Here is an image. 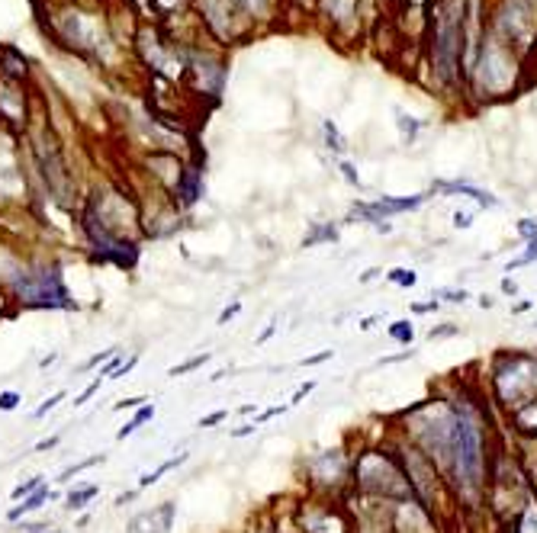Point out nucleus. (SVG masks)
<instances>
[{"mask_svg": "<svg viewBox=\"0 0 537 533\" xmlns=\"http://www.w3.org/2000/svg\"><path fill=\"white\" fill-rule=\"evenodd\" d=\"M489 443H486V411L470 399H453L451 424V459H447V485L467 508H480L489 488Z\"/></svg>", "mask_w": 537, "mask_h": 533, "instance_id": "f257e3e1", "label": "nucleus"}, {"mask_svg": "<svg viewBox=\"0 0 537 533\" xmlns=\"http://www.w3.org/2000/svg\"><path fill=\"white\" fill-rule=\"evenodd\" d=\"M351 482L357 492H363L373 501H383V505L412 501L405 472L390 450H363L361 457L351 459Z\"/></svg>", "mask_w": 537, "mask_h": 533, "instance_id": "f03ea898", "label": "nucleus"}, {"mask_svg": "<svg viewBox=\"0 0 537 533\" xmlns=\"http://www.w3.org/2000/svg\"><path fill=\"white\" fill-rule=\"evenodd\" d=\"M492 399L505 411H518L524 405L537 402V353L505 350L492 360Z\"/></svg>", "mask_w": 537, "mask_h": 533, "instance_id": "7ed1b4c3", "label": "nucleus"}, {"mask_svg": "<svg viewBox=\"0 0 537 533\" xmlns=\"http://www.w3.org/2000/svg\"><path fill=\"white\" fill-rule=\"evenodd\" d=\"M7 286L26 309H77L58 263H23L16 273H7Z\"/></svg>", "mask_w": 537, "mask_h": 533, "instance_id": "20e7f679", "label": "nucleus"}, {"mask_svg": "<svg viewBox=\"0 0 537 533\" xmlns=\"http://www.w3.org/2000/svg\"><path fill=\"white\" fill-rule=\"evenodd\" d=\"M460 20H463V0H447L438 16V35H434V58H438V74L444 81L453 77L457 55H460Z\"/></svg>", "mask_w": 537, "mask_h": 533, "instance_id": "39448f33", "label": "nucleus"}, {"mask_svg": "<svg viewBox=\"0 0 537 533\" xmlns=\"http://www.w3.org/2000/svg\"><path fill=\"white\" fill-rule=\"evenodd\" d=\"M84 235H87V241H91V251L100 263H116L123 270H132L135 260H139V244L126 241L123 235L106 231L91 212L84 215Z\"/></svg>", "mask_w": 537, "mask_h": 533, "instance_id": "423d86ee", "label": "nucleus"}, {"mask_svg": "<svg viewBox=\"0 0 537 533\" xmlns=\"http://www.w3.org/2000/svg\"><path fill=\"white\" fill-rule=\"evenodd\" d=\"M174 517H177V505H174V501H161V505L152 508V511L135 514V517L129 520L126 533H171Z\"/></svg>", "mask_w": 537, "mask_h": 533, "instance_id": "0eeeda50", "label": "nucleus"}, {"mask_svg": "<svg viewBox=\"0 0 537 533\" xmlns=\"http://www.w3.org/2000/svg\"><path fill=\"white\" fill-rule=\"evenodd\" d=\"M174 193L181 196L183 206H190V202L200 200V196H203V177H200V171H196V167H187V171L177 173V187H174Z\"/></svg>", "mask_w": 537, "mask_h": 533, "instance_id": "6e6552de", "label": "nucleus"}, {"mask_svg": "<svg viewBox=\"0 0 537 533\" xmlns=\"http://www.w3.org/2000/svg\"><path fill=\"white\" fill-rule=\"evenodd\" d=\"M49 498H52V492H49V488H45V485H43L39 492H33V495H29V498H23V505H13V508H10V511H7V520H20L23 514L39 511V508H43Z\"/></svg>", "mask_w": 537, "mask_h": 533, "instance_id": "1a4fd4ad", "label": "nucleus"}, {"mask_svg": "<svg viewBox=\"0 0 537 533\" xmlns=\"http://www.w3.org/2000/svg\"><path fill=\"white\" fill-rule=\"evenodd\" d=\"M97 495H100L97 485H81V488H74V492L64 498V508H68V511H81V508H87Z\"/></svg>", "mask_w": 537, "mask_h": 533, "instance_id": "9d476101", "label": "nucleus"}, {"mask_svg": "<svg viewBox=\"0 0 537 533\" xmlns=\"http://www.w3.org/2000/svg\"><path fill=\"white\" fill-rule=\"evenodd\" d=\"M152 418H154V405H142V408H135V418H132V421H126L123 428L116 430V440H126V437H132L135 430H139L145 421H152Z\"/></svg>", "mask_w": 537, "mask_h": 533, "instance_id": "9b49d317", "label": "nucleus"}, {"mask_svg": "<svg viewBox=\"0 0 537 533\" xmlns=\"http://www.w3.org/2000/svg\"><path fill=\"white\" fill-rule=\"evenodd\" d=\"M181 463H187V453H181V457H171V459H164V463H161V466H158V469H154V472H145V476L139 478V492H142V488H152V485L158 482V478L164 476V472L177 469V466H181Z\"/></svg>", "mask_w": 537, "mask_h": 533, "instance_id": "f8f14e48", "label": "nucleus"}, {"mask_svg": "<svg viewBox=\"0 0 537 533\" xmlns=\"http://www.w3.org/2000/svg\"><path fill=\"white\" fill-rule=\"evenodd\" d=\"M328 241H338V229L332 225V222H325V225H315V229L303 238V248H315V244H328Z\"/></svg>", "mask_w": 537, "mask_h": 533, "instance_id": "ddd939ff", "label": "nucleus"}, {"mask_svg": "<svg viewBox=\"0 0 537 533\" xmlns=\"http://www.w3.org/2000/svg\"><path fill=\"white\" fill-rule=\"evenodd\" d=\"M386 334H390V340H396V344L409 347L412 340H415V328H412V321H392L390 328H386Z\"/></svg>", "mask_w": 537, "mask_h": 533, "instance_id": "4468645a", "label": "nucleus"}, {"mask_svg": "<svg viewBox=\"0 0 537 533\" xmlns=\"http://www.w3.org/2000/svg\"><path fill=\"white\" fill-rule=\"evenodd\" d=\"M97 463H106V457H103V453H94V457H87V459H81V463L68 466V469L62 472V482H71V478H74L77 472H84V469H91V466H97Z\"/></svg>", "mask_w": 537, "mask_h": 533, "instance_id": "2eb2a0df", "label": "nucleus"}, {"mask_svg": "<svg viewBox=\"0 0 537 533\" xmlns=\"http://www.w3.org/2000/svg\"><path fill=\"white\" fill-rule=\"evenodd\" d=\"M386 280H390L392 286H402V290H409V286L419 283V273H415V270H405V267H396V270L386 273Z\"/></svg>", "mask_w": 537, "mask_h": 533, "instance_id": "dca6fc26", "label": "nucleus"}, {"mask_svg": "<svg viewBox=\"0 0 537 533\" xmlns=\"http://www.w3.org/2000/svg\"><path fill=\"white\" fill-rule=\"evenodd\" d=\"M39 488H43V476H33V478H26V482L16 485L13 492H10V498H13V501H23V498H29L33 492H39Z\"/></svg>", "mask_w": 537, "mask_h": 533, "instance_id": "f3484780", "label": "nucleus"}, {"mask_svg": "<svg viewBox=\"0 0 537 533\" xmlns=\"http://www.w3.org/2000/svg\"><path fill=\"white\" fill-rule=\"evenodd\" d=\"M203 363H210V353H196L193 360L181 363V367H171V373H168V376H183V373H193V369H200Z\"/></svg>", "mask_w": 537, "mask_h": 533, "instance_id": "a211bd4d", "label": "nucleus"}, {"mask_svg": "<svg viewBox=\"0 0 537 533\" xmlns=\"http://www.w3.org/2000/svg\"><path fill=\"white\" fill-rule=\"evenodd\" d=\"M534 260H537V238H531V241H528V251H524V254L518 257V260H511V263H509V273H511V270H518V267H528V263H534Z\"/></svg>", "mask_w": 537, "mask_h": 533, "instance_id": "6ab92c4d", "label": "nucleus"}, {"mask_svg": "<svg viewBox=\"0 0 537 533\" xmlns=\"http://www.w3.org/2000/svg\"><path fill=\"white\" fill-rule=\"evenodd\" d=\"M62 402H64V389H62V392H55V395H49V399H45V402L33 411V418H45V415H49V411H55Z\"/></svg>", "mask_w": 537, "mask_h": 533, "instance_id": "aec40b11", "label": "nucleus"}, {"mask_svg": "<svg viewBox=\"0 0 537 533\" xmlns=\"http://www.w3.org/2000/svg\"><path fill=\"white\" fill-rule=\"evenodd\" d=\"M20 402H23V395L13 392V389H4V392H0V411H16Z\"/></svg>", "mask_w": 537, "mask_h": 533, "instance_id": "412c9836", "label": "nucleus"}, {"mask_svg": "<svg viewBox=\"0 0 537 533\" xmlns=\"http://www.w3.org/2000/svg\"><path fill=\"white\" fill-rule=\"evenodd\" d=\"M431 299H447V302L460 305V302H467V299H470V292L467 290H434Z\"/></svg>", "mask_w": 537, "mask_h": 533, "instance_id": "4be33fe9", "label": "nucleus"}, {"mask_svg": "<svg viewBox=\"0 0 537 533\" xmlns=\"http://www.w3.org/2000/svg\"><path fill=\"white\" fill-rule=\"evenodd\" d=\"M238 312H242V299H235V302H232V305H225L222 312H219V321H216V325H229V321L235 319Z\"/></svg>", "mask_w": 537, "mask_h": 533, "instance_id": "5701e85b", "label": "nucleus"}, {"mask_svg": "<svg viewBox=\"0 0 537 533\" xmlns=\"http://www.w3.org/2000/svg\"><path fill=\"white\" fill-rule=\"evenodd\" d=\"M457 331H460V328L453 325V321H447V325H441V328H431V331H428V338H431V340H438V338H453Z\"/></svg>", "mask_w": 537, "mask_h": 533, "instance_id": "b1692460", "label": "nucleus"}, {"mask_svg": "<svg viewBox=\"0 0 537 533\" xmlns=\"http://www.w3.org/2000/svg\"><path fill=\"white\" fill-rule=\"evenodd\" d=\"M518 235H521L524 241L537 238V222H534V219H521V222H518Z\"/></svg>", "mask_w": 537, "mask_h": 533, "instance_id": "393cba45", "label": "nucleus"}, {"mask_svg": "<svg viewBox=\"0 0 537 533\" xmlns=\"http://www.w3.org/2000/svg\"><path fill=\"white\" fill-rule=\"evenodd\" d=\"M148 399H142V395H135V399H119L116 405H113V411H126V408H142Z\"/></svg>", "mask_w": 537, "mask_h": 533, "instance_id": "a878e982", "label": "nucleus"}, {"mask_svg": "<svg viewBox=\"0 0 537 533\" xmlns=\"http://www.w3.org/2000/svg\"><path fill=\"white\" fill-rule=\"evenodd\" d=\"M100 386H103V379H100V376H97V379H94L91 386H87L84 392H81V395H77V399H74V405H84V402H87V399H91L94 392H100Z\"/></svg>", "mask_w": 537, "mask_h": 533, "instance_id": "bb28decb", "label": "nucleus"}, {"mask_svg": "<svg viewBox=\"0 0 537 533\" xmlns=\"http://www.w3.org/2000/svg\"><path fill=\"white\" fill-rule=\"evenodd\" d=\"M470 225H473V212H460L457 209L453 212V229H470Z\"/></svg>", "mask_w": 537, "mask_h": 533, "instance_id": "cd10ccee", "label": "nucleus"}, {"mask_svg": "<svg viewBox=\"0 0 537 533\" xmlns=\"http://www.w3.org/2000/svg\"><path fill=\"white\" fill-rule=\"evenodd\" d=\"M135 363H139V357H129L126 363H119V369L110 376V379H123V376H129V373H132V367H135Z\"/></svg>", "mask_w": 537, "mask_h": 533, "instance_id": "c85d7f7f", "label": "nucleus"}, {"mask_svg": "<svg viewBox=\"0 0 537 533\" xmlns=\"http://www.w3.org/2000/svg\"><path fill=\"white\" fill-rule=\"evenodd\" d=\"M229 418V411H213V415H206V418H200V428H213V424H219V421H225Z\"/></svg>", "mask_w": 537, "mask_h": 533, "instance_id": "c756f323", "label": "nucleus"}, {"mask_svg": "<svg viewBox=\"0 0 537 533\" xmlns=\"http://www.w3.org/2000/svg\"><path fill=\"white\" fill-rule=\"evenodd\" d=\"M325 360H332V350H322V353H315V357H306L303 367H315V363H325Z\"/></svg>", "mask_w": 537, "mask_h": 533, "instance_id": "7c9ffc66", "label": "nucleus"}, {"mask_svg": "<svg viewBox=\"0 0 537 533\" xmlns=\"http://www.w3.org/2000/svg\"><path fill=\"white\" fill-rule=\"evenodd\" d=\"M113 353H116V347H113V350H103V353H97V357H91V360L84 363V369H91V367H97V363H103V360H110Z\"/></svg>", "mask_w": 537, "mask_h": 533, "instance_id": "2f4dec72", "label": "nucleus"}, {"mask_svg": "<svg viewBox=\"0 0 537 533\" xmlns=\"http://www.w3.org/2000/svg\"><path fill=\"white\" fill-rule=\"evenodd\" d=\"M254 430H258V424H242V428L232 430V437L238 440V437H248V434H254Z\"/></svg>", "mask_w": 537, "mask_h": 533, "instance_id": "473e14b6", "label": "nucleus"}, {"mask_svg": "<svg viewBox=\"0 0 537 533\" xmlns=\"http://www.w3.org/2000/svg\"><path fill=\"white\" fill-rule=\"evenodd\" d=\"M312 389H315V382H306V386H300V389H296V395H293V402H303V399H306Z\"/></svg>", "mask_w": 537, "mask_h": 533, "instance_id": "72a5a7b5", "label": "nucleus"}, {"mask_svg": "<svg viewBox=\"0 0 537 533\" xmlns=\"http://www.w3.org/2000/svg\"><path fill=\"white\" fill-rule=\"evenodd\" d=\"M502 292H505V296H515V292H518V283H515L511 277H505V280H502Z\"/></svg>", "mask_w": 537, "mask_h": 533, "instance_id": "f704fd0d", "label": "nucleus"}, {"mask_svg": "<svg viewBox=\"0 0 537 533\" xmlns=\"http://www.w3.org/2000/svg\"><path fill=\"white\" fill-rule=\"evenodd\" d=\"M55 443H58V437H49V440H39V443H35V450H39V453H43V450H52Z\"/></svg>", "mask_w": 537, "mask_h": 533, "instance_id": "c9c22d12", "label": "nucleus"}, {"mask_svg": "<svg viewBox=\"0 0 537 533\" xmlns=\"http://www.w3.org/2000/svg\"><path fill=\"white\" fill-rule=\"evenodd\" d=\"M135 495H139V488H135V492H126V495H119V498H116V508H123V505H126V501H135Z\"/></svg>", "mask_w": 537, "mask_h": 533, "instance_id": "e433bc0d", "label": "nucleus"}, {"mask_svg": "<svg viewBox=\"0 0 537 533\" xmlns=\"http://www.w3.org/2000/svg\"><path fill=\"white\" fill-rule=\"evenodd\" d=\"M58 360V353H49V357H43V360H39V369H45V367H52V363Z\"/></svg>", "mask_w": 537, "mask_h": 533, "instance_id": "4c0bfd02", "label": "nucleus"}, {"mask_svg": "<svg viewBox=\"0 0 537 533\" xmlns=\"http://www.w3.org/2000/svg\"><path fill=\"white\" fill-rule=\"evenodd\" d=\"M492 305H495V299H492V296H486V292H482V296H480V309H492Z\"/></svg>", "mask_w": 537, "mask_h": 533, "instance_id": "58836bf2", "label": "nucleus"}, {"mask_svg": "<svg viewBox=\"0 0 537 533\" xmlns=\"http://www.w3.org/2000/svg\"><path fill=\"white\" fill-rule=\"evenodd\" d=\"M7 302H10V299H7V292H0V319L7 315Z\"/></svg>", "mask_w": 537, "mask_h": 533, "instance_id": "ea45409f", "label": "nucleus"}, {"mask_svg": "<svg viewBox=\"0 0 537 533\" xmlns=\"http://www.w3.org/2000/svg\"><path fill=\"white\" fill-rule=\"evenodd\" d=\"M531 305H534V302H518V305H515V309H511V312H528V309H531Z\"/></svg>", "mask_w": 537, "mask_h": 533, "instance_id": "a19ab883", "label": "nucleus"}]
</instances>
